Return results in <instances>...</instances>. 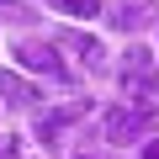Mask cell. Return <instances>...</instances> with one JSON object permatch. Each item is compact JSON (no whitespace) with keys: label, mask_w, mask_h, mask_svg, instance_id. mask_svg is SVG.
<instances>
[{"label":"cell","mask_w":159,"mask_h":159,"mask_svg":"<svg viewBox=\"0 0 159 159\" xmlns=\"http://www.w3.org/2000/svg\"><path fill=\"white\" fill-rule=\"evenodd\" d=\"M154 122H159V111L143 101H117V106H106V117H101V133H106V143H138V138H148L154 133Z\"/></svg>","instance_id":"cell-1"},{"label":"cell","mask_w":159,"mask_h":159,"mask_svg":"<svg viewBox=\"0 0 159 159\" xmlns=\"http://www.w3.org/2000/svg\"><path fill=\"white\" fill-rule=\"evenodd\" d=\"M16 58H21L32 74H53V80H69V64L58 58V48H53V43H21V48H16Z\"/></svg>","instance_id":"cell-2"},{"label":"cell","mask_w":159,"mask_h":159,"mask_svg":"<svg viewBox=\"0 0 159 159\" xmlns=\"http://www.w3.org/2000/svg\"><path fill=\"white\" fill-rule=\"evenodd\" d=\"M53 48H69V53H80L90 69H101V58H106V48H101V37H90V32H74V27H58V37H53Z\"/></svg>","instance_id":"cell-3"},{"label":"cell","mask_w":159,"mask_h":159,"mask_svg":"<svg viewBox=\"0 0 159 159\" xmlns=\"http://www.w3.org/2000/svg\"><path fill=\"white\" fill-rule=\"evenodd\" d=\"M148 58H154L148 48H133L127 53V64H122V85L127 90H154V64Z\"/></svg>","instance_id":"cell-4"},{"label":"cell","mask_w":159,"mask_h":159,"mask_svg":"<svg viewBox=\"0 0 159 159\" xmlns=\"http://www.w3.org/2000/svg\"><path fill=\"white\" fill-rule=\"evenodd\" d=\"M0 96L16 101V106H27V101H37V85H27V80L11 74V69H0Z\"/></svg>","instance_id":"cell-5"},{"label":"cell","mask_w":159,"mask_h":159,"mask_svg":"<svg viewBox=\"0 0 159 159\" xmlns=\"http://www.w3.org/2000/svg\"><path fill=\"white\" fill-rule=\"evenodd\" d=\"M111 21H117L122 32H138V27L148 21V11H143V6H133V0H122V6H117V16H111Z\"/></svg>","instance_id":"cell-6"},{"label":"cell","mask_w":159,"mask_h":159,"mask_svg":"<svg viewBox=\"0 0 159 159\" xmlns=\"http://www.w3.org/2000/svg\"><path fill=\"white\" fill-rule=\"evenodd\" d=\"M48 6H53L58 16H96V11H101L96 0H48Z\"/></svg>","instance_id":"cell-7"},{"label":"cell","mask_w":159,"mask_h":159,"mask_svg":"<svg viewBox=\"0 0 159 159\" xmlns=\"http://www.w3.org/2000/svg\"><path fill=\"white\" fill-rule=\"evenodd\" d=\"M0 16H11V21H27V6H21V0H0Z\"/></svg>","instance_id":"cell-8"},{"label":"cell","mask_w":159,"mask_h":159,"mask_svg":"<svg viewBox=\"0 0 159 159\" xmlns=\"http://www.w3.org/2000/svg\"><path fill=\"white\" fill-rule=\"evenodd\" d=\"M143 159H159V138H154V143H143Z\"/></svg>","instance_id":"cell-9"}]
</instances>
